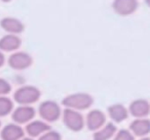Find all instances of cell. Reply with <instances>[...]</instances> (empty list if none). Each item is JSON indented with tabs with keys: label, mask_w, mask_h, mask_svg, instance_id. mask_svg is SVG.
<instances>
[{
	"label": "cell",
	"mask_w": 150,
	"mask_h": 140,
	"mask_svg": "<svg viewBox=\"0 0 150 140\" xmlns=\"http://www.w3.org/2000/svg\"><path fill=\"white\" fill-rule=\"evenodd\" d=\"M2 1H5V2H7V1H11V0H2Z\"/></svg>",
	"instance_id": "obj_10"
},
{
	"label": "cell",
	"mask_w": 150,
	"mask_h": 140,
	"mask_svg": "<svg viewBox=\"0 0 150 140\" xmlns=\"http://www.w3.org/2000/svg\"><path fill=\"white\" fill-rule=\"evenodd\" d=\"M146 3H147V4L150 6V0H146Z\"/></svg>",
	"instance_id": "obj_8"
},
{
	"label": "cell",
	"mask_w": 150,
	"mask_h": 140,
	"mask_svg": "<svg viewBox=\"0 0 150 140\" xmlns=\"http://www.w3.org/2000/svg\"><path fill=\"white\" fill-rule=\"evenodd\" d=\"M1 27L11 33H20L24 29V25L17 19L6 18L1 21Z\"/></svg>",
	"instance_id": "obj_3"
},
{
	"label": "cell",
	"mask_w": 150,
	"mask_h": 140,
	"mask_svg": "<svg viewBox=\"0 0 150 140\" xmlns=\"http://www.w3.org/2000/svg\"><path fill=\"white\" fill-rule=\"evenodd\" d=\"M132 129L135 132L136 135L144 136L150 133V121L149 120H137L132 125Z\"/></svg>",
	"instance_id": "obj_4"
},
{
	"label": "cell",
	"mask_w": 150,
	"mask_h": 140,
	"mask_svg": "<svg viewBox=\"0 0 150 140\" xmlns=\"http://www.w3.org/2000/svg\"><path fill=\"white\" fill-rule=\"evenodd\" d=\"M142 140H150L149 138H144V139H142Z\"/></svg>",
	"instance_id": "obj_9"
},
{
	"label": "cell",
	"mask_w": 150,
	"mask_h": 140,
	"mask_svg": "<svg viewBox=\"0 0 150 140\" xmlns=\"http://www.w3.org/2000/svg\"><path fill=\"white\" fill-rule=\"evenodd\" d=\"M118 140H133V138H132V136L129 135V133H127V132H122V133L119 135Z\"/></svg>",
	"instance_id": "obj_7"
},
{
	"label": "cell",
	"mask_w": 150,
	"mask_h": 140,
	"mask_svg": "<svg viewBox=\"0 0 150 140\" xmlns=\"http://www.w3.org/2000/svg\"><path fill=\"white\" fill-rule=\"evenodd\" d=\"M131 111L136 117H139V118L146 117L150 113V105L147 101L143 100V99L136 100L132 103Z\"/></svg>",
	"instance_id": "obj_2"
},
{
	"label": "cell",
	"mask_w": 150,
	"mask_h": 140,
	"mask_svg": "<svg viewBox=\"0 0 150 140\" xmlns=\"http://www.w3.org/2000/svg\"><path fill=\"white\" fill-rule=\"evenodd\" d=\"M137 0H115L113 2V8L118 15H129L137 9Z\"/></svg>",
	"instance_id": "obj_1"
},
{
	"label": "cell",
	"mask_w": 150,
	"mask_h": 140,
	"mask_svg": "<svg viewBox=\"0 0 150 140\" xmlns=\"http://www.w3.org/2000/svg\"><path fill=\"white\" fill-rule=\"evenodd\" d=\"M20 44V40L19 38L15 37V36H6V37L2 38L1 42H0V45L4 46L5 48L7 49V46H8V49L11 48H17V46Z\"/></svg>",
	"instance_id": "obj_5"
},
{
	"label": "cell",
	"mask_w": 150,
	"mask_h": 140,
	"mask_svg": "<svg viewBox=\"0 0 150 140\" xmlns=\"http://www.w3.org/2000/svg\"><path fill=\"white\" fill-rule=\"evenodd\" d=\"M112 116L115 118L116 120H123L127 117V111L123 108L122 106L118 105V106H115L112 108Z\"/></svg>",
	"instance_id": "obj_6"
}]
</instances>
